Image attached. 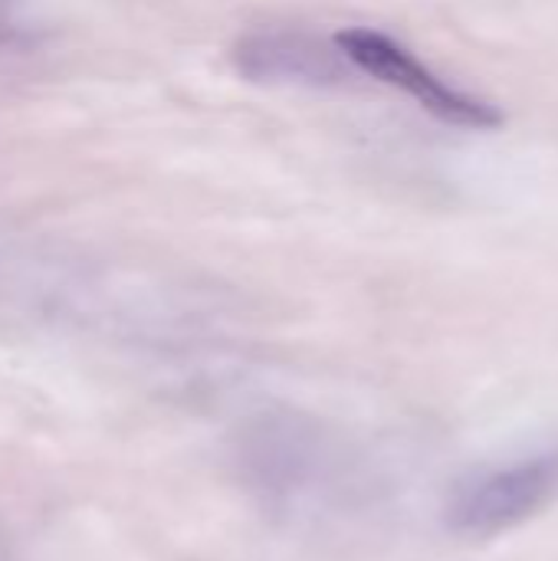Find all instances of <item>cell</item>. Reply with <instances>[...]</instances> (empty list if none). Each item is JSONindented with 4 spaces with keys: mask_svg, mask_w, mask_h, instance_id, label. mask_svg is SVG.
<instances>
[{
    "mask_svg": "<svg viewBox=\"0 0 558 561\" xmlns=\"http://www.w3.org/2000/svg\"><path fill=\"white\" fill-rule=\"evenodd\" d=\"M335 43L345 53V59L355 66V72L405 92L411 102H418L428 115H434L444 125L474 128V131H490L503 125V112L493 102L447 82L428 62H421L405 43H398L382 30L352 26L342 30Z\"/></svg>",
    "mask_w": 558,
    "mask_h": 561,
    "instance_id": "1",
    "label": "cell"
},
{
    "mask_svg": "<svg viewBox=\"0 0 558 561\" xmlns=\"http://www.w3.org/2000/svg\"><path fill=\"white\" fill-rule=\"evenodd\" d=\"M234 69L247 82L266 85H309L339 89L352 82L355 66L345 59L339 43H326L306 30L263 26L250 30L234 43Z\"/></svg>",
    "mask_w": 558,
    "mask_h": 561,
    "instance_id": "2",
    "label": "cell"
},
{
    "mask_svg": "<svg viewBox=\"0 0 558 561\" xmlns=\"http://www.w3.org/2000/svg\"><path fill=\"white\" fill-rule=\"evenodd\" d=\"M556 493L558 454L523 460L464 486L451 506V526L467 536H493L543 510Z\"/></svg>",
    "mask_w": 558,
    "mask_h": 561,
    "instance_id": "3",
    "label": "cell"
},
{
    "mask_svg": "<svg viewBox=\"0 0 558 561\" xmlns=\"http://www.w3.org/2000/svg\"><path fill=\"white\" fill-rule=\"evenodd\" d=\"M30 33H33V26L20 16V10H13L10 0H0V49H7V46H16V49L26 46Z\"/></svg>",
    "mask_w": 558,
    "mask_h": 561,
    "instance_id": "4",
    "label": "cell"
}]
</instances>
